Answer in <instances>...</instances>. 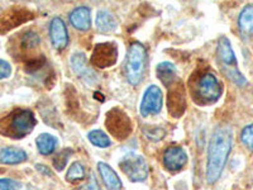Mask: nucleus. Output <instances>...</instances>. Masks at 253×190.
Listing matches in <instances>:
<instances>
[{
    "label": "nucleus",
    "instance_id": "obj_12",
    "mask_svg": "<svg viewBox=\"0 0 253 190\" xmlns=\"http://www.w3.org/2000/svg\"><path fill=\"white\" fill-rule=\"evenodd\" d=\"M187 162V155L182 147L172 146L167 148L164 153V165L167 170L180 171L185 167Z\"/></svg>",
    "mask_w": 253,
    "mask_h": 190
},
{
    "label": "nucleus",
    "instance_id": "obj_10",
    "mask_svg": "<svg viewBox=\"0 0 253 190\" xmlns=\"http://www.w3.org/2000/svg\"><path fill=\"white\" fill-rule=\"evenodd\" d=\"M35 15L32 14V12L27 10L24 8H14L10 9L4 15L0 17V33H6L10 29L15 28V27L20 26L22 23H26L28 20H31Z\"/></svg>",
    "mask_w": 253,
    "mask_h": 190
},
{
    "label": "nucleus",
    "instance_id": "obj_30",
    "mask_svg": "<svg viewBox=\"0 0 253 190\" xmlns=\"http://www.w3.org/2000/svg\"><path fill=\"white\" fill-rule=\"evenodd\" d=\"M79 190H100V187H99L96 178L94 175H90L89 182L84 185V187H81Z\"/></svg>",
    "mask_w": 253,
    "mask_h": 190
},
{
    "label": "nucleus",
    "instance_id": "obj_24",
    "mask_svg": "<svg viewBox=\"0 0 253 190\" xmlns=\"http://www.w3.org/2000/svg\"><path fill=\"white\" fill-rule=\"evenodd\" d=\"M85 178V167L80 162H74L66 174L67 182L78 183Z\"/></svg>",
    "mask_w": 253,
    "mask_h": 190
},
{
    "label": "nucleus",
    "instance_id": "obj_11",
    "mask_svg": "<svg viewBox=\"0 0 253 190\" xmlns=\"http://www.w3.org/2000/svg\"><path fill=\"white\" fill-rule=\"evenodd\" d=\"M164 104V95H162L161 89L156 85H151L146 90L142 99L141 104V113L143 117H147L150 114H157L162 109Z\"/></svg>",
    "mask_w": 253,
    "mask_h": 190
},
{
    "label": "nucleus",
    "instance_id": "obj_14",
    "mask_svg": "<svg viewBox=\"0 0 253 190\" xmlns=\"http://www.w3.org/2000/svg\"><path fill=\"white\" fill-rule=\"evenodd\" d=\"M71 66L72 70L75 71L76 75L80 79H83L87 85H95L98 83V78L95 75L92 70L87 66L86 57L84 53L78 52L75 55H72L71 57Z\"/></svg>",
    "mask_w": 253,
    "mask_h": 190
},
{
    "label": "nucleus",
    "instance_id": "obj_25",
    "mask_svg": "<svg viewBox=\"0 0 253 190\" xmlns=\"http://www.w3.org/2000/svg\"><path fill=\"white\" fill-rule=\"evenodd\" d=\"M70 155H71V150L61 151V152L57 153V155L55 156V158H53V166H55L58 171L63 170V167L66 166V162L67 160H69Z\"/></svg>",
    "mask_w": 253,
    "mask_h": 190
},
{
    "label": "nucleus",
    "instance_id": "obj_7",
    "mask_svg": "<svg viewBox=\"0 0 253 190\" xmlns=\"http://www.w3.org/2000/svg\"><path fill=\"white\" fill-rule=\"evenodd\" d=\"M121 169L132 182H143L148 176V165L144 157L137 153H128L121 161Z\"/></svg>",
    "mask_w": 253,
    "mask_h": 190
},
{
    "label": "nucleus",
    "instance_id": "obj_9",
    "mask_svg": "<svg viewBox=\"0 0 253 190\" xmlns=\"http://www.w3.org/2000/svg\"><path fill=\"white\" fill-rule=\"evenodd\" d=\"M167 107L172 117H181L184 114L186 109V99H185V87L181 81H175L169 87Z\"/></svg>",
    "mask_w": 253,
    "mask_h": 190
},
{
    "label": "nucleus",
    "instance_id": "obj_4",
    "mask_svg": "<svg viewBox=\"0 0 253 190\" xmlns=\"http://www.w3.org/2000/svg\"><path fill=\"white\" fill-rule=\"evenodd\" d=\"M147 52L146 48L139 42L130 45L126 60V76L130 85H138L142 81L146 69Z\"/></svg>",
    "mask_w": 253,
    "mask_h": 190
},
{
    "label": "nucleus",
    "instance_id": "obj_20",
    "mask_svg": "<svg viewBox=\"0 0 253 190\" xmlns=\"http://www.w3.org/2000/svg\"><path fill=\"white\" fill-rule=\"evenodd\" d=\"M36 143H37L38 151L42 155H49V153H52L56 150L57 140H56V137L49 135V133H42V135H40L37 137Z\"/></svg>",
    "mask_w": 253,
    "mask_h": 190
},
{
    "label": "nucleus",
    "instance_id": "obj_28",
    "mask_svg": "<svg viewBox=\"0 0 253 190\" xmlns=\"http://www.w3.org/2000/svg\"><path fill=\"white\" fill-rule=\"evenodd\" d=\"M20 183L12 179H0V190H19Z\"/></svg>",
    "mask_w": 253,
    "mask_h": 190
},
{
    "label": "nucleus",
    "instance_id": "obj_1",
    "mask_svg": "<svg viewBox=\"0 0 253 190\" xmlns=\"http://www.w3.org/2000/svg\"><path fill=\"white\" fill-rule=\"evenodd\" d=\"M232 143L233 135L229 127H218L214 131L208 150L207 180L209 184H214L220 178L232 150Z\"/></svg>",
    "mask_w": 253,
    "mask_h": 190
},
{
    "label": "nucleus",
    "instance_id": "obj_21",
    "mask_svg": "<svg viewBox=\"0 0 253 190\" xmlns=\"http://www.w3.org/2000/svg\"><path fill=\"white\" fill-rule=\"evenodd\" d=\"M238 26L243 35L253 33V5H247L239 14Z\"/></svg>",
    "mask_w": 253,
    "mask_h": 190
},
{
    "label": "nucleus",
    "instance_id": "obj_17",
    "mask_svg": "<svg viewBox=\"0 0 253 190\" xmlns=\"http://www.w3.org/2000/svg\"><path fill=\"white\" fill-rule=\"evenodd\" d=\"M27 160L26 151L15 148V147H6L0 153V161L6 165L20 164Z\"/></svg>",
    "mask_w": 253,
    "mask_h": 190
},
{
    "label": "nucleus",
    "instance_id": "obj_2",
    "mask_svg": "<svg viewBox=\"0 0 253 190\" xmlns=\"http://www.w3.org/2000/svg\"><path fill=\"white\" fill-rule=\"evenodd\" d=\"M36 126L35 114L31 110L18 109L5 117L0 123L1 135L12 137V139H22L33 131Z\"/></svg>",
    "mask_w": 253,
    "mask_h": 190
},
{
    "label": "nucleus",
    "instance_id": "obj_3",
    "mask_svg": "<svg viewBox=\"0 0 253 190\" xmlns=\"http://www.w3.org/2000/svg\"><path fill=\"white\" fill-rule=\"evenodd\" d=\"M195 80L191 81V92L194 100L199 104L215 103L221 95V85L215 75L211 72H203L194 76Z\"/></svg>",
    "mask_w": 253,
    "mask_h": 190
},
{
    "label": "nucleus",
    "instance_id": "obj_15",
    "mask_svg": "<svg viewBox=\"0 0 253 190\" xmlns=\"http://www.w3.org/2000/svg\"><path fill=\"white\" fill-rule=\"evenodd\" d=\"M70 22L79 31H87L91 27V13L87 6H79L70 14Z\"/></svg>",
    "mask_w": 253,
    "mask_h": 190
},
{
    "label": "nucleus",
    "instance_id": "obj_22",
    "mask_svg": "<svg viewBox=\"0 0 253 190\" xmlns=\"http://www.w3.org/2000/svg\"><path fill=\"white\" fill-rule=\"evenodd\" d=\"M40 36L36 32L28 31L20 36V48L23 51H33L40 46Z\"/></svg>",
    "mask_w": 253,
    "mask_h": 190
},
{
    "label": "nucleus",
    "instance_id": "obj_5",
    "mask_svg": "<svg viewBox=\"0 0 253 190\" xmlns=\"http://www.w3.org/2000/svg\"><path fill=\"white\" fill-rule=\"evenodd\" d=\"M216 55H218L219 61L221 62V65L224 66V71L227 74L228 78L232 81L239 85V87H243L247 84V80L243 75H242L239 70L237 69V60L236 56H234V52L230 46V42L228 38L221 37L218 42V47H216Z\"/></svg>",
    "mask_w": 253,
    "mask_h": 190
},
{
    "label": "nucleus",
    "instance_id": "obj_27",
    "mask_svg": "<svg viewBox=\"0 0 253 190\" xmlns=\"http://www.w3.org/2000/svg\"><path fill=\"white\" fill-rule=\"evenodd\" d=\"M143 133L152 141H160V140L164 139L165 131L162 128H153V127H146L143 128Z\"/></svg>",
    "mask_w": 253,
    "mask_h": 190
},
{
    "label": "nucleus",
    "instance_id": "obj_31",
    "mask_svg": "<svg viewBox=\"0 0 253 190\" xmlns=\"http://www.w3.org/2000/svg\"><path fill=\"white\" fill-rule=\"evenodd\" d=\"M37 170H40L41 173H44L46 175H51V170L49 169H47L46 166H42V165H37Z\"/></svg>",
    "mask_w": 253,
    "mask_h": 190
},
{
    "label": "nucleus",
    "instance_id": "obj_29",
    "mask_svg": "<svg viewBox=\"0 0 253 190\" xmlns=\"http://www.w3.org/2000/svg\"><path fill=\"white\" fill-rule=\"evenodd\" d=\"M12 75V66L6 61L0 60V80L6 79Z\"/></svg>",
    "mask_w": 253,
    "mask_h": 190
},
{
    "label": "nucleus",
    "instance_id": "obj_6",
    "mask_svg": "<svg viewBox=\"0 0 253 190\" xmlns=\"http://www.w3.org/2000/svg\"><path fill=\"white\" fill-rule=\"evenodd\" d=\"M105 126L110 135L119 141L126 140L132 133V122L129 117L119 108H113L107 113Z\"/></svg>",
    "mask_w": 253,
    "mask_h": 190
},
{
    "label": "nucleus",
    "instance_id": "obj_8",
    "mask_svg": "<svg viewBox=\"0 0 253 190\" xmlns=\"http://www.w3.org/2000/svg\"><path fill=\"white\" fill-rule=\"evenodd\" d=\"M118 58V47L113 42L98 44L94 47L91 55V63L99 69H107L113 66Z\"/></svg>",
    "mask_w": 253,
    "mask_h": 190
},
{
    "label": "nucleus",
    "instance_id": "obj_26",
    "mask_svg": "<svg viewBox=\"0 0 253 190\" xmlns=\"http://www.w3.org/2000/svg\"><path fill=\"white\" fill-rule=\"evenodd\" d=\"M241 140L247 148L253 151V124H250V126H247L245 130L242 131Z\"/></svg>",
    "mask_w": 253,
    "mask_h": 190
},
{
    "label": "nucleus",
    "instance_id": "obj_23",
    "mask_svg": "<svg viewBox=\"0 0 253 190\" xmlns=\"http://www.w3.org/2000/svg\"><path fill=\"white\" fill-rule=\"evenodd\" d=\"M87 137H89L90 142H91L94 146L100 147V148H107V147H109L110 144H112V141H110L109 137L99 130L91 131Z\"/></svg>",
    "mask_w": 253,
    "mask_h": 190
},
{
    "label": "nucleus",
    "instance_id": "obj_13",
    "mask_svg": "<svg viewBox=\"0 0 253 190\" xmlns=\"http://www.w3.org/2000/svg\"><path fill=\"white\" fill-rule=\"evenodd\" d=\"M49 37H51L52 46L58 51L66 48V46L69 45V33H67L66 26L61 18L56 17L52 19L51 24H49Z\"/></svg>",
    "mask_w": 253,
    "mask_h": 190
},
{
    "label": "nucleus",
    "instance_id": "obj_18",
    "mask_svg": "<svg viewBox=\"0 0 253 190\" xmlns=\"http://www.w3.org/2000/svg\"><path fill=\"white\" fill-rule=\"evenodd\" d=\"M95 24H96V28L103 33H110L117 28V20H115L114 15L110 14L109 12H105V10H101L98 13Z\"/></svg>",
    "mask_w": 253,
    "mask_h": 190
},
{
    "label": "nucleus",
    "instance_id": "obj_19",
    "mask_svg": "<svg viewBox=\"0 0 253 190\" xmlns=\"http://www.w3.org/2000/svg\"><path fill=\"white\" fill-rule=\"evenodd\" d=\"M157 76L169 88L176 81V67L171 62H161L157 66Z\"/></svg>",
    "mask_w": 253,
    "mask_h": 190
},
{
    "label": "nucleus",
    "instance_id": "obj_16",
    "mask_svg": "<svg viewBox=\"0 0 253 190\" xmlns=\"http://www.w3.org/2000/svg\"><path fill=\"white\" fill-rule=\"evenodd\" d=\"M98 170L100 173L101 179H103L104 184L109 190H121L122 189V182L119 176L115 174L112 167L105 162H99Z\"/></svg>",
    "mask_w": 253,
    "mask_h": 190
}]
</instances>
